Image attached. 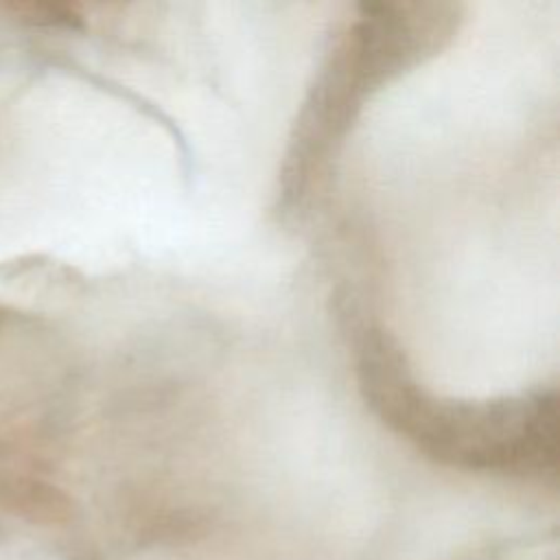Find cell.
I'll return each instance as SVG.
<instances>
[{
    "mask_svg": "<svg viewBox=\"0 0 560 560\" xmlns=\"http://www.w3.org/2000/svg\"><path fill=\"white\" fill-rule=\"evenodd\" d=\"M0 503L26 516H55L66 510V499L52 486L9 472L0 475Z\"/></svg>",
    "mask_w": 560,
    "mask_h": 560,
    "instance_id": "3957f363",
    "label": "cell"
},
{
    "mask_svg": "<svg viewBox=\"0 0 560 560\" xmlns=\"http://www.w3.org/2000/svg\"><path fill=\"white\" fill-rule=\"evenodd\" d=\"M361 389L376 413L427 455L468 470L542 477L556 470L553 394L501 402H438L416 389L387 337H359Z\"/></svg>",
    "mask_w": 560,
    "mask_h": 560,
    "instance_id": "6da1fadb",
    "label": "cell"
},
{
    "mask_svg": "<svg viewBox=\"0 0 560 560\" xmlns=\"http://www.w3.org/2000/svg\"><path fill=\"white\" fill-rule=\"evenodd\" d=\"M335 44L302 107L282 166V206L293 208L326 166L363 101L435 55L457 26L446 2H368Z\"/></svg>",
    "mask_w": 560,
    "mask_h": 560,
    "instance_id": "7a4b0ae2",
    "label": "cell"
},
{
    "mask_svg": "<svg viewBox=\"0 0 560 560\" xmlns=\"http://www.w3.org/2000/svg\"><path fill=\"white\" fill-rule=\"evenodd\" d=\"M0 11L24 26L61 31H79L83 26L81 15L72 7L59 2H0Z\"/></svg>",
    "mask_w": 560,
    "mask_h": 560,
    "instance_id": "277c9868",
    "label": "cell"
},
{
    "mask_svg": "<svg viewBox=\"0 0 560 560\" xmlns=\"http://www.w3.org/2000/svg\"><path fill=\"white\" fill-rule=\"evenodd\" d=\"M0 538H2V532H0Z\"/></svg>",
    "mask_w": 560,
    "mask_h": 560,
    "instance_id": "8992f818",
    "label": "cell"
},
{
    "mask_svg": "<svg viewBox=\"0 0 560 560\" xmlns=\"http://www.w3.org/2000/svg\"><path fill=\"white\" fill-rule=\"evenodd\" d=\"M9 319H11V311H9L7 306H2V304H0V328H4Z\"/></svg>",
    "mask_w": 560,
    "mask_h": 560,
    "instance_id": "5b68a950",
    "label": "cell"
}]
</instances>
